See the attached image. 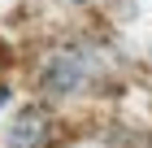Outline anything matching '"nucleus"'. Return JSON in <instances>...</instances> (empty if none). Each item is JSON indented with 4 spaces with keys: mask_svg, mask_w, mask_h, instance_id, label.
<instances>
[{
    "mask_svg": "<svg viewBox=\"0 0 152 148\" xmlns=\"http://www.w3.org/2000/svg\"><path fill=\"white\" fill-rule=\"evenodd\" d=\"M96 70H100L96 48L70 44V48H61V52H52V57L44 61V70H39V91L52 96V100H61V96H78V91L96 79Z\"/></svg>",
    "mask_w": 152,
    "mask_h": 148,
    "instance_id": "f257e3e1",
    "label": "nucleus"
},
{
    "mask_svg": "<svg viewBox=\"0 0 152 148\" xmlns=\"http://www.w3.org/2000/svg\"><path fill=\"white\" fill-rule=\"evenodd\" d=\"M52 135H57V122L44 105H26L22 113L13 118L9 126V148H52Z\"/></svg>",
    "mask_w": 152,
    "mask_h": 148,
    "instance_id": "f03ea898",
    "label": "nucleus"
},
{
    "mask_svg": "<svg viewBox=\"0 0 152 148\" xmlns=\"http://www.w3.org/2000/svg\"><path fill=\"white\" fill-rule=\"evenodd\" d=\"M4 100H9V87H4V83H0V109H4Z\"/></svg>",
    "mask_w": 152,
    "mask_h": 148,
    "instance_id": "7ed1b4c3",
    "label": "nucleus"
}]
</instances>
